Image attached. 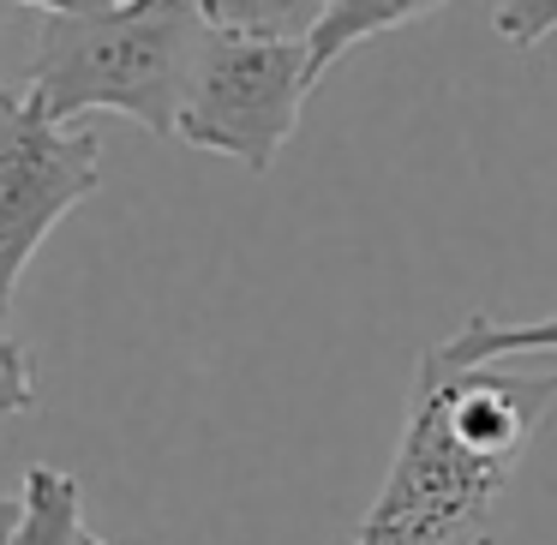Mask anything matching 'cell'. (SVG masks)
<instances>
[{
    "instance_id": "12",
    "label": "cell",
    "mask_w": 557,
    "mask_h": 545,
    "mask_svg": "<svg viewBox=\"0 0 557 545\" xmlns=\"http://www.w3.org/2000/svg\"><path fill=\"white\" fill-rule=\"evenodd\" d=\"M13 528H18V492H0V545L13 540Z\"/></svg>"
},
{
    "instance_id": "5",
    "label": "cell",
    "mask_w": 557,
    "mask_h": 545,
    "mask_svg": "<svg viewBox=\"0 0 557 545\" xmlns=\"http://www.w3.org/2000/svg\"><path fill=\"white\" fill-rule=\"evenodd\" d=\"M7 545H109L85 528V485L66 468H30L18 485V528Z\"/></svg>"
},
{
    "instance_id": "11",
    "label": "cell",
    "mask_w": 557,
    "mask_h": 545,
    "mask_svg": "<svg viewBox=\"0 0 557 545\" xmlns=\"http://www.w3.org/2000/svg\"><path fill=\"white\" fill-rule=\"evenodd\" d=\"M13 7H37V13H97L109 0H13Z\"/></svg>"
},
{
    "instance_id": "2",
    "label": "cell",
    "mask_w": 557,
    "mask_h": 545,
    "mask_svg": "<svg viewBox=\"0 0 557 545\" xmlns=\"http://www.w3.org/2000/svg\"><path fill=\"white\" fill-rule=\"evenodd\" d=\"M205 37L210 18L198 0H109L97 13H49L25 90L54 121L114 109L145 133L174 138Z\"/></svg>"
},
{
    "instance_id": "4",
    "label": "cell",
    "mask_w": 557,
    "mask_h": 545,
    "mask_svg": "<svg viewBox=\"0 0 557 545\" xmlns=\"http://www.w3.org/2000/svg\"><path fill=\"white\" fill-rule=\"evenodd\" d=\"M102 186V138L54 121L30 90L0 85V318L37 246Z\"/></svg>"
},
{
    "instance_id": "6",
    "label": "cell",
    "mask_w": 557,
    "mask_h": 545,
    "mask_svg": "<svg viewBox=\"0 0 557 545\" xmlns=\"http://www.w3.org/2000/svg\"><path fill=\"white\" fill-rule=\"evenodd\" d=\"M437 7H444V0H330L318 30H312V42H306V54H312V85L348 49H360V42L384 37V30H396V25H413V18L437 13Z\"/></svg>"
},
{
    "instance_id": "10",
    "label": "cell",
    "mask_w": 557,
    "mask_h": 545,
    "mask_svg": "<svg viewBox=\"0 0 557 545\" xmlns=\"http://www.w3.org/2000/svg\"><path fill=\"white\" fill-rule=\"evenodd\" d=\"M492 25H497V37H504V42L533 49V42H545L557 30V0H497Z\"/></svg>"
},
{
    "instance_id": "7",
    "label": "cell",
    "mask_w": 557,
    "mask_h": 545,
    "mask_svg": "<svg viewBox=\"0 0 557 545\" xmlns=\"http://www.w3.org/2000/svg\"><path fill=\"white\" fill-rule=\"evenodd\" d=\"M437 360L449 366H492V360H521V354H557V312L528 318V324H504V318L473 312L449 342H437Z\"/></svg>"
},
{
    "instance_id": "1",
    "label": "cell",
    "mask_w": 557,
    "mask_h": 545,
    "mask_svg": "<svg viewBox=\"0 0 557 545\" xmlns=\"http://www.w3.org/2000/svg\"><path fill=\"white\" fill-rule=\"evenodd\" d=\"M557 408L552 372H497L420 360L396 461L377 485L354 545H468L485 533L504 485Z\"/></svg>"
},
{
    "instance_id": "8",
    "label": "cell",
    "mask_w": 557,
    "mask_h": 545,
    "mask_svg": "<svg viewBox=\"0 0 557 545\" xmlns=\"http://www.w3.org/2000/svg\"><path fill=\"white\" fill-rule=\"evenodd\" d=\"M324 7L330 0H198L210 30H240V37L270 42H312Z\"/></svg>"
},
{
    "instance_id": "3",
    "label": "cell",
    "mask_w": 557,
    "mask_h": 545,
    "mask_svg": "<svg viewBox=\"0 0 557 545\" xmlns=\"http://www.w3.org/2000/svg\"><path fill=\"white\" fill-rule=\"evenodd\" d=\"M312 90L318 85H312L306 42L210 30L205 49H198L174 138H186L193 150H210V157L240 162L246 174H270L282 145L300 126V109Z\"/></svg>"
},
{
    "instance_id": "9",
    "label": "cell",
    "mask_w": 557,
    "mask_h": 545,
    "mask_svg": "<svg viewBox=\"0 0 557 545\" xmlns=\"http://www.w3.org/2000/svg\"><path fill=\"white\" fill-rule=\"evenodd\" d=\"M30 408H37V354L0 318V420L7 413H30Z\"/></svg>"
}]
</instances>
